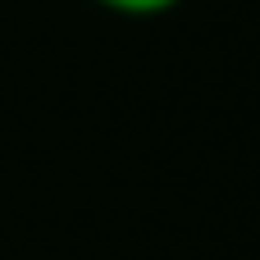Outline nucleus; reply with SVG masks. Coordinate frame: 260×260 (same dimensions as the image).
Segmentation results:
<instances>
[{"label": "nucleus", "mask_w": 260, "mask_h": 260, "mask_svg": "<svg viewBox=\"0 0 260 260\" xmlns=\"http://www.w3.org/2000/svg\"><path fill=\"white\" fill-rule=\"evenodd\" d=\"M105 9H114V14H137V18H146V14H165V9H174L178 0H101Z\"/></svg>", "instance_id": "obj_1"}]
</instances>
